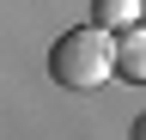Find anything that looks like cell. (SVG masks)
<instances>
[{
  "label": "cell",
  "instance_id": "4",
  "mask_svg": "<svg viewBox=\"0 0 146 140\" xmlns=\"http://www.w3.org/2000/svg\"><path fill=\"white\" fill-rule=\"evenodd\" d=\"M128 140H146V110L134 116V128H128Z\"/></svg>",
  "mask_w": 146,
  "mask_h": 140
},
{
  "label": "cell",
  "instance_id": "2",
  "mask_svg": "<svg viewBox=\"0 0 146 140\" xmlns=\"http://www.w3.org/2000/svg\"><path fill=\"white\" fill-rule=\"evenodd\" d=\"M116 73L146 85V25H128V31H116Z\"/></svg>",
  "mask_w": 146,
  "mask_h": 140
},
{
  "label": "cell",
  "instance_id": "3",
  "mask_svg": "<svg viewBox=\"0 0 146 140\" xmlns=\"http://www.w3.org/2000/svg\"><path fill=\"white\" fill-rule=\"evenodd\" d=\"M91 19L110 31H128V25H140V0H91Z\"/></svg>",
  "mask_w": 146,
  "mask_h": 140
},
{
  "label": "cell",
  "instance_id": "1",
  "mask_svg": "<svg viewBox=\"0 0 146 140\" xmlns=\"http://www.w3.org/2000/svg\"><path fill=\"white\" fill-rule=\"evenodd\" d=\"M116 73V31L98 25V19H85V25H73L55 37L49 49V79L55 85H67V92H98V85Z\"/></svg>",
  "mask_w": 146,
  "mask_h": 140
}]
</instances>
